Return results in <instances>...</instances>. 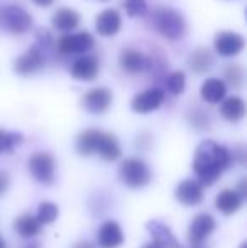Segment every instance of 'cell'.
I'll list each match as a JSON object with an SVG mask.
<instances>
[{
	"mask_svg": "<svg viewBox=\"0 0 247 248\" xmlns=\"http://www.w3.org/2000/svg\"><path fill=\"white\" fill-rule=\"evenodd\" d=\"M232 154L224 145L214 140H203L197 147L193 159V169L201 186H212L217 177L231 166Z\"/></svg>",
	"mask_w": 247,
	"mask_h": 248,
	"instance_id": "cell-1",
	"label": "cell"
},
{
	"mask_svg": "<svg viewBox=\"0 0 247 248\" xmlns=\"http://www.w3.org/2000/svg\"><path fill=\"white\" fill-rule=\"evenodd\" d=\"M154 26L161 36L171 41L181 39L186 32V20L183 14L171 7H163V9L156 10Z\"/></svg>",
	"mask_w": 247,
	"mask_h": 248,
	"instance_id": "cell-2",
	"label": "cell"
},
{
	"mask_svg": "<svg viewBox=\"0 0 247 248\" xmlns=\"http://www.w3.org/2000/svg\"><path fill=\"white\" fill-rule=\"evenodd\" d=\"M0 27L12 34H24L33 27V16L16 3L3 5L0 7Z\"/></svg>",
	"mask_w": 247,
	"mask_h": 248,
	"instance_id": "cell-3",
	"label": "cell"
},
{
	"mask_svg": "<svg viewBox=\"0 0 247 248\" xmlns=\"http://www.w3.org/2000/svg\"><path fill=\"white\" fill-rule=\"evenodd\" d=\"M119 176L125 186L132 187V189H139V187H144L146 184H149L151 170H149V166L144 160L132 157V159H127L122 162L119 169Z\"/></svg>",
	"mask_w": 247,
	"mask_h": 248,
	"instance_id": "cell-4",
	"label": "cell"
},
{
	"mask_svg": "<svg viewBox=\"0 0 247 248\" xmlns=\"http://www.w3.org/2000/svg\"><path fill=\"white\" fill-rule=\"evenodd\" d=\"M29 170L37 183L51 184L54 181V170H56L54 157L48 152L34 154L29 159Z\"/></svg>",
	"mask_w": 247,
	"mask_h": 248,
	"instance_id": "cell-5",
	"label": "cell"
},
{
	"mask_svg": "<svg viewBox=\"0 0 247 248\" xmlns=\"http://www.w3.org/2000/svg\"><path fill=\"white\" fill-rule=\"evenodd\" d=\"M214 46H215V51L220 56L232 58V56H237L239 52L244 49L246 41L242 34L234 32V31H222V32L215 34Z\"/></svg>",
	"mask_w": 247,
	"mask_h": 248,
	"instance_id": "cell-6",
	"label": "cell"
},
{
	"mask_svg": "<svg viewBox=\"0 0 247 248\" xmlns=\"http://www.w3.org/2000/svg\"><path fill=\"white\" fill-rule=\"evenodd\" d=\"M46 62V56H44V49L36 44V46L29 47L20 58L16 59L14 62V69L19 75H33V73L39 71Z\"/></svg>",
	"mask_w": 247,
	"mask_h": 248,
	"instance_id": "cell-7",
	"label": "cell"
},
{
	"mask_svg": "<svg viewBox=\"0 0 247 248\" xmlns=\"http://www.w3.org/2000/svg\"><path fill=\"white\" fill-rule=\"evenodd\" d=\"M93 37L90 32H76V34H66L58 41V49L61 54H82L93 47Z\"/></svg>",
	"mask_w": 247,
	"mask_h": 248,
	"instance_id": "cell-8",
	"label": "cell"
},
{
	"mask_svg": "<svg viewBox=\"0 0 247 248\" xmlns=\"http://www.w3.org/2000/svg\"><path fill=\"white\" fill-rule=\"evenodd\" d=\"M165 101V92L161 88H149L132 98L131 107L135 113H149L158 110Z\"/></svg>",
	"mask_w": 247,
	"mask_h": 248,
	"instance_id": "cell-9",
	"label": "cell"
},
{
	"mask_svg": "<svg viewBox=\"0 0 247 248\" xmlns=\"http://www.w3.org/2000/svg\"><path fill=\"white\" fill-rule=\"evenodd\" d=\"M215 230V219L207 213H200L193 218V221L190 223L188 228V238L195 247L201 245L208 236L212 235V232Z\"/></svg>",
	"mask_w": 247,
	"mask_h": 248,
	"instance_id": "cell-10",
	"label": "cell"
},
{
	"mask_svg": "<svg viewBox=\"0 0 247 248\" xmlns=\"http://www.w3.org/2000/svg\"><path fill=\"white\" fill-rule=\"evenodd\" d=\"M114 95L109 88H93L90 92L85 93L83 96V107L90 111V113H103V111L109 110V107L112 105Z\"/></svg>",
	"mask_w": 247,
	"mask_h": 248,
	"instance_id": "cell-11",
	"label": "cell"
},
{
	"mask_svg": "<svg viewBox=\"0 0 247 248\" xmlns=\"http://www.w3.org/2000/svg\"><path fill=\"white\" fill-rule=\"evenodd\" d=\"M149 235L152 236L154 243H158L161 248H183L181 243L176 240L175 233L171 232L169 226H166L165 223L158 221V219H152L146 225Z\"/></svg>",
	"mask_w": 247,
	"mask_h": 248,
	"instance_id": "cell-12",
	"label": "cell"
},
{
	"mask_svg": "<svg viewBox=\"0 0 247 248\" xmlns=\"http://www.w3.org/2000/svg\"><path fill=\"white\" fill-rule=\"evenodd\" d=\"M175 196L181 204L197 206L203 199V186L195 179H186L176 186Z\"/></svg>",
	"mask_w": 247,
	"mask_h": 248,
	"instance_id": "cell-13",
	"label": "cell"
},
{
	"mask_svg": "<svg viewBox=\"0 0 247 248\" xmlns=\"http://www.w3.org/2000/svg\"><path fill=\"white\" fill-rule=\"evenodd\" d=\"M122 26V17H120L119 10L115 9H105L102 14H99L95 20V27L99 31L100 36H114L120 31Z\"/></svg>",
	"mask_w": 247,
	"mask_h": 248,
	"instance_id": "cell-14",
	"label": "cell"
},
{
	"mask_svg": "<svg viewBox=\"0 0 247 248\" xmlns=\"http://www.w3.org/2000/svg\"><path fill=\"white\" fill-rule=\"evenodd\" d=\"M99 59L95 56L85 54L71 64V75L76 79H82V81H92L99 75Z\"/></svg>",
	"mask_w": 247,
	"mask_h": 248,
	"instance_id": "cell-15",
	"label": "cell"
},
{
	"mask_svg": "<svg viewBox=\"0 0 247 248\" xmlns=\"http://www.w3.org/2000/svg\"><path fill=\"white\" fill-rule=\"evenodd\" d=\"M124 243V233L119 223L105 221L99 230V245L102 248H119Z\"/></svg>",
	"mask_w": 247,
	"mask_h": 248,
	"instance_id": "cell-16",
	"label": "cell"
},
{
	"mask_svg": "<svg viewBox=\"0 0 247 248\" xmlns=\"http://www.w3.org/2000/svg\"><path fill=\"white\" fill-rule=\"evenodd\" d=\"M95 154H99L103 160L114 162V160H117L120 157V145L112 134H105V132L100 130Z\"/></svg>",
	"mask_w": 247,
	"mask_h": 248,
	"instance_id": "cell-17",
	"label": "cell"
},
{
	"mask_svg": "<svg viewBox=\"0 0 247 248\" xmlns=\"http://www.w3.org/2000/svg\"><path fill=\"white\" fill-rule=\"evenodd\" d=\"M242 202H244V198L234 189H224L217 196V199H215L217 209L225 216H231L234 213H237L241 209Z\"/></svg>",
	"mask_w": 247,
	"mask_h": 248,
	"instance_id": "cell-18",
	"label": "cell"
},
{
	"mask_svg": "<svg viewBox=\"0 0 247 248\" xmlns=\"http://www.w3.org/2000/svg\"><path fill=\"white\" fill-rule=\"evenodd\" d=\"M54 29L63 31V32H68L73 31L75 27H78L80 24V14L75 9H69V7H61L56 12L53 14V19H51Z\"/></svg>",
	"mask_w": 247,
	"mask_h": 248,
	"instance_id": "cell-19",
	"label": "cell"
},
{
	"mask_svg": "<svg viewBox=\"0 0 247 248\" xmlns=\"http://www.w3.org/2000/svg\"><path fill=\"white\" fill-rule=\"evenodd\" d=\"M120 66H122L124 71L127 73H139L148 69V58L142 54L141 51L132 49V47H127L120 52Z\"/></svg>",
	"mask_w": 247,
	"mask_h": 248,
	"instance_id": "cell-20",
	"label": "cell"
},
{
	"mask_svg": "<svg viewBox=\"0 0 247 248\" xmlns=\"http://www.w3.org/2000/svg\"><path fill=\"white\" fill-rule=\"evenodd\" d=\"M227 93V86L222 79L218 78H208L203 81L200 88V95L207 103H220L225 98Z\"/></svg>",
	"mask_w": 247,
	"mask_h": 248,
	"instance_id": "cell-21",
	"label": "cell"
},
{
	"mask_svg": "<svg viewBox=\"0 0 247 248\" xmlns=\"http://www.w3.org/2000/svg\"><path fill=\"white\" fill-rule=\"evenodd\" d=\"M220 113L225 120L229 122H239L246 115V103L241 96H229L222 100Z\"/></svg>",
	"mask_w": 247,
	"mask_h": 248,
	"instance_id": "cell-22",
	"label": "cell"
},
{
	"mask_svg": "<svg viewBox=\"0 0 247 248\" xmlns=\"http://www.w3.org/2000/svg\"><path fill=\"white\" fill-rule=\"evenodd\" d=\"M41 226L43 225H41L36 216H33V215H22L14 223V228H16V232L19 233L22 238H33V236H36L37 233L41 232Z\"/></svg>",
	"mask_w": 247,
	"mask_h": 248,
	"instance_id": "cell-23",
	"label": "cell"
},
{
	"mask_svg": "<svg viewBox=\"0 0 247 248\" xmlns=\"http://www.w3.org/2000/svg\"><path fill=\"white\" fill-rule=\"evenodd\" d=\"M212 62H214V58H212L210 51L207 49V47H197L193 52L190 54V58H188V64H190V68L193 69L195 73H205L207 69H210Z\"/></svg>",
	"mask_w": 247,
	"mask_h": 248,
	"instance_id": "cell-24",
	"label": "cell"
},
{
	"mask_svg": "<svg viewBox=\"0 0 247 248\" xmlns=\"http://www.w3.org/2000/svg\"><path fill=\"white\" fill-rule=\"evenodd\" d=\"M165 85L166 90H168L171 95H181L185 92V86H186V76L183 71H173L166 76L165 79Z\"/></svg>",
	"mask_w": 247,
	"mask_h": 248,
	"instance_id": "cell-25",
	"label": "cell"
},
{
	"mask_svg": "<svg viewBox=\"0 0 247 248\" xmlns=\"http://www.w3.org/2000/svg\"><path fill=\"white\" fill-rule=\"evenodd\" d=\"M24 140L22 134L19 132H5L0 130V154L2 152H12L17 145H20Z\"/></svg>",
	"mask_w": 247,
	"mask_h": 248,
	"instance_id": "cell-26",
	"label": "cell"
},
{
	"mask_svg": "<svg viewBox=\"0 0 247 248\" xmlns=\"http://www.w3.org/2000/svg\"><path fill=\"white\" fill-rule=\"evenodd\" d=\"M58 206L54 202H49V201H44L39 204V209H37V221L41 225H51L54 219L58 218Z\"/></svg>",
	"mask_w": 247,
	"mask_h": 248,
	"instance_id": "cell-27",
	"label": "cell"
},
{
	"mask_svg": "<svg viewBox=\"0 0 247 248\" xmlns=\"http://www.w3.org/2000/svg\"><path fill=\"white\" fill-rule=\"evenodd\" d=\"M225 73V78H227V81L231 83L232 86H235V88H241L242 83H244V71H242V68L239 64H227L224 69Z\"/></svg>",
	"mask_w": 247,
	"mask_h": 248,
	"instance_id": "cell-28",
	"label": "cell"
},
{
	"mask_svg": "<svg viewBox=\"0 0 247 248\" xmlns=\"http://www.w3.org/2000/svg\"><path fill=\"white\" fill-rule=\"evenodd\" d=\"M124 7H125L127 16H131V17L144 16V14L148 12V3H146V0H125Z\"/></svg>",
	"mask_w": 247,
	"mask_h": 248,
	"instance_id": "cell-29",
	"label": "cell"
},
{
	"mask_svg": "<svg viewBox=\"0 0 247 248\" xmlns=\"http://www.w3.org/2000/svg\"><path fill=\"white\" fill-rule=\"evenodd\" d=\"M7 187H9V176H7L5 172H2V170H0V196L5 193Z\"/></svg>",
	"mask_w": 247,
	"mask_h": 248,
	"instance_id": "cell-30",
	"label": "cell"
},
{
	"mask_svg": "<svg viewBox=\"0 0 247 248\" xmlns=\"http://www.w3.org/2000/svg\"><path fill=\"white\" fill-rule=\"evenodd\" d=\"M36 5H39V7H48V5H51V3L54 2V0H33Z\"/></svg>",
	"mask_w": 247,
	"mask_h": 248,
	"instance_id": "cell-31",
	"label": "cell"
},
{
	"mask_svg": "<svg viewBox=\"0 0 247 248\" xmlns=\"http://www.w3.org/2000/svg\"><path fill=\"white\" fill-rule=\"evenodd\" d=\"M73 248H95V247H93L90 242H80V243H76Z\"/></svg>",
	"mask_w": 247,
	"mask_h": 248,
	"instance_id": "cell-32",
	"label": "cell"
},
{
	"mask_svg": "<svg viewBox=\"0 0 247 248\" xmlns=\"http://www.w3.org/2000/svg\"><path fill=\"white\" fill-rule=\"evenodd\" d=\"M142 248H161V247H159L158 243H154V242H152V243H146V245L142 247Z\"/></svg>",
	"mask_w": 247,
	"mask_h": 248,
	"instance_id": "cell-33",
	"label": "cell"
},
{
	"mask_svg": "<svg viewBox=\"0 0 247 248\" xmlns=\"http://www.w3.org/2000/svg\"><path fill=\"white\" fill-rule=\"evenodd\" d=\"M0 248H5V242L2 240V236H0Z\"/></svg>",
	"mask_w": 247,
	"mask_h": 248,
	"instance_id": "cell-34",
	"label": "cell"
},
{
	"mask_svg": "<svg viewBox=\"0 0 247 248\" xmlns=\"http://www.w3.org/2000/svg\"><path fill=\"white\" fill-rule=\"evenodd\" d=\"M193 248H203V247H201V245H197V247H193Z\"/></svg>",
	"mask_w": 247,
	"mask_h": 248,
	"instance_id": "cell-35",
	"label": "cell"
},
{
	"mask_svg": "<svg viewBox=\"0 0 247 248\" xmlns=\"http://www.w3.org/2000/svg\"><path fill=\"white\" fill-rule=\"evenodd\" d=\"M102 2H107V0H102Z\"/></svg>",
	"mask_w": 247,
	"mask_h": 248,
	"instance_id": "cell-36",
	"label": "cell"
}]
</instances>
